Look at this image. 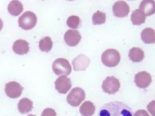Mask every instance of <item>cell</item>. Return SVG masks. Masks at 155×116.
Wrapping results in <instances>:
<instances>
[{"mask_svg": "<svg viewBox=\"0 0 155 116\" xmlns=\"http://www.w3.org/2000/svg\"><path fill=\"white\" fill-rule=\"evenodd\" d=\"M98 116H133V111L124 103L113 102L103 106L99 111Z\"/></svg>", "mask_w": 155, "mask_h": 116, "instance_id": "6da1fadb", "label": "cell"}, {"mask_svg": "<svg viewBox=\"0 0 155 116\" xmlns=\"http://www.w3.org/2000/svg\"><path fill=\"white\" fill-rule=\"evenodd\" d=\"M121 56L118 51L115 49H107L103 53L101 56L102 63L107 67H116L119 63Z\"/></svg>", "mask_w": 155, "mask_h": 116, "instance_id": "7a4b0ae2", "label": "cell"}, {"mask_svg": "<svg viewBox=\"0 0 155 116\" xmlns=\"http://www.w3.org/2000/svg\"><path fill=\"white\" fill-rule=\"evenodd\" d=\"M52 69L57 76H68L72 72V66L69 61L64 58H58L54 61Z\"/></svg>", "mask_w": 155, "mask_h": 116, "instance_id": "3957f363", "label": "cell"}, {"mask_svg": "<svg viewBox=\"0 0 155 116\" xmlns=\"http://www.w3.org/2000/svg\"><path fill=\"white\" fill-rule=\"evenodd\" d=\"M37 22V17L33 12L27 11L19 17L18 23L19 27L25 30H30L34 28Z\"/></svg>", "mask_w": 155, "mask_h": 116, "instance_id": "277c9868", "label": "cell"}, {"mask_svg": "<svg viewBox=\"0 0 155 116\" xmlns=\"http://www.w3.org/2000/svg\"><path fill=\"white\" fill-rule=\"evenodd\" d=\"M85 92L82 88L75 87L72 89L68 94L67 101L70 105L77 107L85 99Z\"/></svg>", "mask_w": 155, "mask_h": 116, "instance_id": "5b68a950", "label": "cell"}, {"mask_svg": "<svg viewBox=\"0 0 155 116\" xmlns=\"http://www.w3.org/2000/svg\"><path fill=\"white\" fill-rule=\"evenodd\" d=\"M119 79L114 76L108 77L103 81L102 88L103 91L108 94L113 95L119 91L120 88Z\"/></svg>", "mask_w": 155, "mask_h": 116, "instance_id": "8992f818", "label": "cell"}, {"mask_svg": "<svg viewBox=\"0 0 155 116\" xmlns=\"http://www.w3.org/2000/svg\"><path fill=\"white\" fill-rule=\"evenodd\" d=\"M23 87L16 81H11L6 83L5 92L7 96L11 98H17L21 96Z\"/></svg>", "mask_w": 155, "mask_h": 116, "instance_id": "52a82bcc", "label": "cell"}, {"mask_svg": "<svg viewBox=\"0 0 155 116\" xmlns=\"http://www.w3.org/2000/svg\"><path fill=\"white\" fill-rule=\"evenodd\" d=\"M152 81L150 74L145 71L138 72L135 75L134 82L140 88L145 89L148 87Z\"/></svg>", "mask_w": 155, "mask_h": 116, "instance_id": "ba28073f", "label": "cell"}, {"mask_svg": "<svg viewBox=\"0 0 155 116\" xmlns=\"http://www.w3.org/2000/svg\"><path fill=\"white\" fill-rule=\"evenodd\" d=\"M55 89L61 94H66L72 87L71 79L67 76L58 77L55 82Z\"/></svg>", "mask_w": 155, "mask_h": 116, "instance_id": "9c48e42d", "label": "cell"}, {"mask_svg": "<svg viewBox=\"0 0 155 116\" xmlns=\"http://www.w3.org/2000/svg\"><path fill=\"white\" fill-rule=\"evenodd\" d=\"M113 11L115 17L123 18L128 16L130 12V7L124 1H117L113 5Z\"/></svg>", "mask_w": 155, "mask_h": 116, "instance_id": "30bf717a", "label": "cell"}, {"mask_svg": "<svg viewBox=\"0 0 155 116\" xmlns=\"http://www.w3.org/2000/svg\"><path fill=\"white\" fill-rule=\"evenodd\" d=\"M91 63V60L84 54H79L72 61L73 69L75 71H84Z\"/></svg>", "mask_w": 155, "mask_h": 116, "instance_id": "8fae6325", "label": "cell"}, {"mask_svg": "<svg viewBox=\"0 0 155 116\" xmlns=\"http://www.w3.org/2000/svg\"><path fill=\"white\" fill-rule=\"evenodd\" d=\"M81 39L80 32L78 30L70 29L66 31L64 34V40L67 45L70 47L77 46Z\"/></svg>", "mask_w": 155, "mask_h": 116, "instance_id": "7c38bea8", "label": "cell"}, {"mask_svg": "<svg viewBox=\"0 0 155 116\" xmlns=\"http://www.w3.org/2000/svg\"><path fill=\"white\" fill-rule=\"evenodd\" d=\"M12 49L17 54H26L29 50V44L24 40H18L14 42Z\"/></svg>", "mask_w": 155, "mask_h": 116, "instance_id": "4fadbf2b", "label": "cell"}, {"mask_svg": "<svg viewBox=\"0 0 155 116\" xmlns=\"http://www.w3.org/2000/svg\"><path fill=\"white\" fill-rule=\"evenodd\" d=\"M139 10L146 16H150L154 14L155 3L153 0H143L140 3Z\"/></svg>", "mask_w": 155, "mask_h": 116, "instance_id": "5bb4252c", "label": "cell"}, {"mask_svg": "<svg viewBox=\"0 0 155 116\" xmlns=\"http://www.w3.org/2000/svg\"><path fill=\"white\" fill-rule=\"evenodd\" d=\"M9 13L13 16H18L24 10L22 3L17 0H13L9 3L8 7Z\"/></svg>", "mask_w": 155, "mask_h": 116, "instance_id": "9a60e30c", "label": "cell"}, {"mask_svg": "<svg viewBox=\"0 0 155 116\" xmlns=\"http://www.w3.org/2000/svg\"><path fill=\"white\" fill-rule=\"evenodd\" d=\"M33 108V102L28 98H22L18 103V110L21 114L28 113L32 111Z\"/></svg>", "mask_w": 155, "mask_h": 116, "instance_id": "2e32d148", "label": "cell"}, {"mask_svg": "<svg viewBox=\"0 0 155 116\" xmlns=\"http://www.w3.org/2000/svg\"><path fill=\"white\" fill-rule=\"evenodd\" d=\"M129 59L134 63H139L143 60L144 52L139 47H132L129 52Z\"/></svg>", "mask_w": 155, "mask_h": 116, "instance_id": "e0dca14e", "label": "cell"}, {"mask_svg": "<svg viewBox=\"0 0 155 116\" xmlns=\"http://www.w3.org/2000/svg\"><path fill=\"white\" fill-rule=\"evenodd\" d=\"M141 37L142 40L144 43L147 44L155 43V31L153 28H145L142 31Z\"/></svg>", "mask_w": 155, "mask_h": 116, "instance_id": "ac0fdd59", "label": "cell"}, {"mask_svg": "<svg viewBox=\"0 0 155 116\" xmlns=\"http://www.w3.org/2000/svg\"><path fill=\"white\" fill-rule=\"evenodd\" d=\"M96 108L92 102L89 101L84 102L80 108V112L83 116L93 115L95 111Z\"/></svg>", "mask_w": 155, "mask_h": 116, "instance_id": "d6986e66", "label": "cell"}, {"mask_svg": "<svg viewBox=\"0 0 155 116\" xmlns=\"http://www.w3.org/2000/svg\"><path fill=\"white\" fill-rule=\"evenodd\" d=\"M146 17L139 9L133 11L131 14L130 19L134 25H140L145 22Z\"/></svg>", "mask_w": 155, "mask_h": 116, "instance_id": "ffe728a7", "label": "cell"}, {"mask_svg": "<svg viewBox=\"0 0 155 116\" xmlns=\"http://www.w3.org/2000/svg\"><path fill=\"white\" fill-rule=\"evenodd\" d=\"M53 43L51 39L49 37H43L40 40L39 47L43 52H48L52 48Z\"/></svg>", "mask_w": 155, "mask_h": 116, "instance_id": "44dd1931", "label": "cell"}, {"mask_svg": "<svg viewBox=\"0 0 155 116\" xmlns=\"http://www.w3.org/2000/svg\"><path fill=\"white\" fill-rule=\"evenodd\" d=\"M92 19L94 25H101L106 22V14L102 11H97L94 14Z\"/></svg>", "mask_w": 155, "mask_h": 116, "instance_id": "7402d4cb", "label": "cell"}, {"mask_svg": "<svg viewBox=\"0 0 155 116\" xmlns=\"http://www.w3.org/2000/svg\"><path fill=\"white\" fill-rule=\"evenodd\" d=\"M67 24L70 28L77 29L81 26V21L80 18L78 16H71L67 19Z\"/></svg>", "mask_w": 155, "mask_h": 116, "instance_id": "603a6c76", "label": "cell"}, {"mask_svg": "<svg viewBox=\"0 0 155 116\" xmlns=\"http://www.w3.org/2000/svg\"><path fill=\"white\" fill-rule=\"evenodd\" d=\"M55 111L53 109L47 108L45 109L42 113L41 116H56Z\"/></svg>", "mask_w": 155, "mask_h": 116, "instance_id": "cb8c5ba5", "label": "cell"}, {"mask_svg": "<svg viewBox=\"0 0 155 116\" xmlns=\"http://www.w3.org/2000/svg\"><path fill=\"white\" fill-rule=\"evenodd\" d=\"M148 110L149 111L151 114L153 115V116H154L155 114V101H153L147 106Z\"/></svg>", "mask_w": 155, "mask_h": 116, "instance_id": "d4e9b609", "label": "cell"}, {"mask_svg": "<svg viewBox=\"0 0 155 116\" xmlns=\"http://www.w3.org/2000/svg\"><path fill=\"white\" fill-rule=\"evenodd\" d=\"M133 116H150L147 112L145 110H139L137 111Z\"/></svg>", "mask_w": 155, "mask_h": 116, "instance_id": "484cf974", "label": "cell"}, {"mask_svg": "<svg viewBox=\"0 0 155 116\" xmlns=\"http://www.w3.org/2000/svg\"><path fill=\"white\" fill-rule=\"evenodd\" d=\"M3 27V22L2 20L0 18V31L2 30Z\"/></svg>", "mask_w": 155, "mask_h": 116, "instance_id": "4316f807", "label": "cell"}, {"mask_svg": "<svg viewBox=\"0 0 155 116\" xmlns=\"http://www.w3.org/2000/svg\"><path fill=\"white\" fill-rule=\"evenodd\" d=\"M27 116H37L35 115L29 114V115H27Z\"/></svg>", "mask_w": 155, "mask_h": 116, "instance_id": "83f0119b", "label": "cell"}]
</instances>
